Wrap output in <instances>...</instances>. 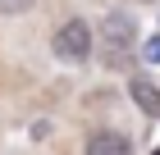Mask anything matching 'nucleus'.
I'll use <instances>...</instances> for the list:
<instances>
[{
	"label": "nucleus",
	"mask_w": 160,
	"mask_h": 155,
	"mask_svg": "<svg viewBox=\"0 0 160 155\" xmlns=\"http://www.w3.org/2000/svg\"><path fill=\"white\" fill-rule=\"evenodd\" d=\"M92 46H96V36L82 18H64L50 36V50H55V60L60 64H87L92 60Z\"/></svg>",
	"instance_id": "f03ea898"
},
{
	"label": "nucleus",
	"mask_w": 160,
	"mask_h": 155,
	"mask_svg": "<svg viewBox=\"0 0 160 155\" xmlns=\"http://www.w3.org/2000/svg\"><path fill=\"white\" fill-rule=\"evenodd\" d=\"M147 60L160 64V36H151V41H147Z\"/></svg>",
	"instance_id": "423d86ee"
},
{
	"label": "nucleus",
	"mask_w": 160,
	"mask_h": 155,
	"mask_svg": "<svg viewBox=\"0 0 160 155\" xmlns=\"http://www.w3.org/2000/svg\"><path fill=\"white\" fill-rule=\"evenodd\" d=\"M87 155H133V146H128V137L114 128H101L87 137Z\"/></svg>",
	"instance_id": "7ed1b4c3"
},
{
	"label": "nucleus",
	"mask_w": 160,
	"mask_h": 155,
	"mask_svg": "<svg viewBox=\"0 0 160 155\" xmlns=\"http://www.w3.org/2000/svg\"><path fill=\"white\" fill-rule=\"evenodd\" d=\"M128 96H133V105L142 109V114L160 119V87H156V82H147V78H133V82H128Z\"/></svg>",
	"instance_id": "20e7f679"
},
{
	"label": "nucleus",
	"mask_w": 160,
	"mask_h": 155,
	"mask_svg": "<svg viewBox=\"0 0 160 155\" xmlns=\"http://www.w3.org/2000/svg\"><path fill=\"white\" fill-rule=\"evenodd\" d=\"M96 46H101V64L105 69H128V60L137 50V23L128 14H105Z\"/></svg>",
	"instance_id": "f257e3e1"
},
{
	"label": "nucleus",
	"mask_w": 160,
	"mask_h": 155,
	"mask_svg": "<svg viewBox=\"0 0 160 155\" xmlns=\"http://www.w3.org/2000/svg\"><path fill=\"white\" fill-rule=\"evenodd\" d=\"M37 0H0V14H23V9H32Z\"/></svg>",
	"instance_id": "39448f33"
}]
</instances>
